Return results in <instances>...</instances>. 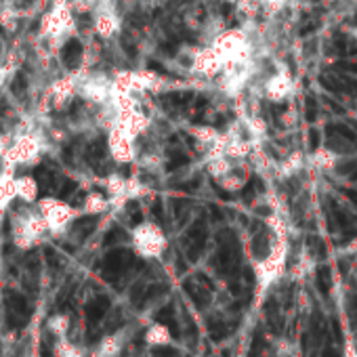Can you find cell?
<instances>
[{"instance_id":"cell-1","label":"cell","mask_w":357,"mask_h":357,"mask_svg":"<svg viewBox=\"0 0 357 357\" xmlns=\"http://www.w3.org/2000/svg\"><path fill=\"white\" fill-rule=\"evenodd\" d=\"M11 229H13V234H11L13 244L20 250H30V248L38 246L51 234L49 225L36 204H26L24 208L15 211L13 219H11Z\"/></svg>"},{"instance_id":"cell-2","label":"cell","mask_w":357,"mask_h":357,"mask_svg":"<svg viewBox=\"0 0 357 357\" xmlns=\"http://www.w3.org/2000/svg\"><path fill=\"white\" fill-rule=\"evenodd\" d=\"M43 151H45V137L36 128L26 130V132H17V135H13L3 162L7 168L17 170L20 166L36 164L43 158Z\"/></svg>"},{"instance_id":"cell-3","label":"cell","mask_w":357,"mask_h":357,"mask_svg":"<svg viewBox=\"0 0 357 357\" xmlns=\"http://www.w3.org/2000/svg\"><path fill=\"white\" fill-rule=\"evenodd\" d=\"M36 206L43 213L45 221L49 225L51 236H61L78 219V215H80V211L74 208L72 204H68V202H63L59 198H51V196L40 198L36 202Z\"/></svg>"},{"instance_id":"cell-4","label":"cell","mask_w":357,"mask_h":357,"mask_svg":"<svg viewBox=\"0 0 357 357\" xmlns=\"http://www.w3.org/2000/svg\"><path fill=\"white\" fill-rule=\"evenodd\" d=\"M284 267H286V246L282 242H278L265 259L255 263V280H257L259 294H263L267 288H271L282 278Z\"/></svg>"},{"instance_id":"cell-5","label":"cell","mask_w":357,"mask_h":357,"mask_svg":"<svg viewBox=\"0 0 357 357\" xmlns=\"http://www.w3.org/2000/svg\"><path fill=\"white\" fill-rule=\"evenodd\" d=\"M132 248L143 259H160L166 250L164 234L153 223H139L132 231Z\"/></svg>"},{"instance_id":"cell-6","label":"cell","mask_w":357,"mask_h":357,"mask_svg":"<svg viewBox=\"0 0 357 357\" xmlns=\"http://www.w3.org/2000/svg\"><path fill=\"white\" fill-rule=\"evenodd\" d=\"M78 84H80V80L74 74H68V76L53 80L49 91H47V97L51 99L53 107L63 109L68 103H72V99L78 95Z\"/></svg>"},{"instance_id":"cell-7","label":"cell","mask_w":357,"mask_h":357,"mask_svg":"<svg viewBox=\"0 0 357 357\" xmlns=\"http://www.w3.org/2000/svg\"><path fill=\"white\" fill-rule=\"evenodd\" d=\"M107 147H109V153L116 162H130L132 160V135L128 130H124L120 124H116L112 130H109V137H107Z\"/></svg>"},{"instance_id":"cell-8","label":"cell","mask_w":357,"mask_h":357,"mask_svg":"<svg viewBox=\"0 0 357 357\" xmlns=\"http://www.w3.org/2000/svg\"><path fill=\"white\" fill-rule=\"evenodd\" d=\"M130 334H128V328H122L118 332H112V334H105L99 344L95 347L93 355L91 357H120L126 342H128Z\"/></svg>"},{"instance_id":"cell-9","label":"cell","mask_w":357,"mask_h":357,"mask_svg":"<svg viewBox=\"0 0 357 357\" xmlns=\"http://www.w3.org/2000/svg\"><path fill=\"white\" fill-rule=\"evenodd\" d=\"M17 200V174L11 168L0 170V213H7Z\"/></svg>"},{"instance_id":"cell-10","label":"cell","mask_w":357,"mask_h":357,"mask_svg":"<svg viewBox=\"0 0 357 357\" xmlns=\"http://www.w3.org/2000/svg\"><path fill=\"white\" fill-rule=\"evenodd\" d=\"M17 200L24 204H36L40 200V188L32 174H17Z\"/></svg>"},{"instance_id":"cell-11","label":"cell","mask_w":357,"mask_h":357,"mask_svg":"<svg viewBox=\"0 0 357 357\" xmlns=\"http://www.w3.org/2000/svg\"><path fill=\"white\" fill-rule=\"evenodd\" d=\"M143 340L147 347H168L172 342V334L168 330V326L160 324V321H153L145 328L143 332Z\"/></svg>"},{"instance_id":"cell-12","label":"cell","mask_w":357,"mask_h":357,"mask_svg":"<svg viewBox=\"0 0 357 357\" xmlns=\"http://www.w3.org/2000/svg\"><path fill=\"white\" fill-rule=\"evenodd\" d=\"M93 26H95V32H97L101 38H112V36L118 32V28H120L118 17H116L112 11H107V9H99V11H97Z\"/></svg>"},{"instance_id":"cell-13","label":"cell","mask_w":357,"mask_h":357,"mask_svg":"<svg viewBox=\"0 0 357 357\" xmlns=\"http://www.w3.org/2000/svg\"><path fill=\"white\" fill-rule=\"evenodd\" d=\"M70 326H72V319L68 313H55L47 319V330L55 336V338H66L68 332H70Z\"/></svg>"},{"instance_id":"cell-14","label":"cell","mask_w":357,"mask_h":357,"mask_svg":"<svg viewBox=\"0 0 357 357\" xmlns=\"http://www.w3.org/2000/svg\"><path fill=\"white\" fill-rule=\"evenodd\" d=\"M196 68H198L200 72H204L206 76H211V74H217V72H219L221 59H219V55H217L215 51H202V53L196 57Z\"/></svg>"},{"instance_id":"cell-15","label":"cell","mask_w":357,"mask_h":357,"mask_svg":"<svg viewBox=\"0 0 357 357\" xmlns=\"http://www.w3.org/2000/svg\"><path fill=\"white\" fill-rule=\"evenodd\" d=\"M107 206H109V202L101 196V194H89L86 198H84V202H82V213H86V215H101L103 211H107Z\"/></svg>"},{"instance_id":"cell-16","label":"cell","mask_w":357,"mask_h":357,"mask_svg":"<svg viewBox=\"0 0 357 357\" xmlns=\"http://www.w3.org/2000/svg\"><path fill=\"white\" fill-rule=\"evenodd\" d=\"M53 351H55V357H84V353L76 344H72L68 340V336L66 338H55Z\"/></svg>"},{"instance_id":"cell-17","label":"cell","mask_w":357,"mask_h":357,"mask_svg":"<svg viewBox=\"0 0 357 357\" xmlns=\"http://www.w3.org/2000/svg\"><path fill=\"white\" fill-rule=\"evenodd\" d=\"M242 34H236V32H231V34H225V36H221V40H219V51L221 53H225V55H229V53H238V49H240V45H242Z\"/></svg>"},{"instance_id":"cell-18","label":"cell","mask_w":357,"mask_h":357,"mask_svg":"<svg viewBox=\"0 0 357 357\" xmlns=\"http://www.w3.org/2000/svg\"><path fill=\"white\" fill-rule=\"evenodd\" d=\"M288 89H290V84H288L284 78H275V80L269 84V93H271V97H275V99H282V97L288 93Z\"/></svg>"},{"instance_id":"cell-19","label":"cell","mask_w":357,"mask_h":357,"mask_svg":"<svg viewBox=\"0 0 357 357\" xmlns=\"http://www.w3.org/2000/svg\"><path fill=\"white\" fill-rule=\"evenodd\" d=\"M70 7L74 9V13H89L97 7V0H72Z\"/></svg>"},{"instance_id":"cell-20","label":"cell","mask_w":357,"mask_h":357,"mask_svg":"<svg viewBox=\"0 0 357 357\" xmlns=\"http://www.w3.org/2000/svg\"><path fill=\"white\" fill-rule=\"evenodd\" d=\"M188 164V155L185 153H172V160L168 162V168L170 170H176V168H181V166H185Z\"/></svg>"},{"instance_id":"cell-21","label":"cell","mask_w":357,"mask_h":357,"mask_svg":"<svg viewBox=\"0 0 357 357\" xmlns=\"http://www.w3.org/2000/svg\"><path fill=\"white\" fill-rule=\"evenodd\" d=\"M315 114H317L315 101H313V99H307V101H305V116H307V120L313 122V120H315Z\"/></svg>"},{"instance_id":"cell-22","label":"cell","mask_w":357,"mask_h":357,"mask_svg":"<svg viewBox=\"0 0 357 357\" xmlns=\"http://www.w3.org/2000/svg\"><path fill=\"white\" fill-rule=\"evenodd\" d=\"M225 170H227V164H225V162H215V164H213V172H215V174H223Z\"/></svg>"},{"instance_id":"cell-23","label":"cell","mask_w":357,"mask_h":357,"mask_svg":"<svg viewBox=\"0 0 357 357\" xmlns=\"http://www.w3.org/2000/svg\"><path fill=\"white\" fill-rule=\"evenodd\" d=\"M309 143H311L313 149L317 147V143H319V132H317V130H311V132H309Z\"/></svg>"},{"instance_id":"cell-24","label":"cell","mask_w":357,"mask_h":357,"mask_svg":"<svg viewBox=\"0 0 357 357\" xmlns=\"http://www.w3.org/2000/svg\"><path fill=\"white\" fill-rule=\"evenodd\" d=\"M263 3H265L267 7H271V9H278V7L282 5V0H263Z\"/></svg>"},{"instance_id":"cell-25","label":"cell","mask_w":357,"mask_h":357,"mask_svg":"<svg viewBox=\"0 0 357 357\" xmlns=\"http://www.w3.org/2000/svg\"><path fill=\"white\" fill-rule=\"evenodd\" d=\"M344 194H347V198H349V200H351V202L357 206V192H351V190H347Z\"/></svg>"},{"instance_id":"cell-26","label":"cell","mask_w":357,"mask_h":357,"mask_svg":"<svg viewBox=\"0 0 357 357\" xmlns=\"http://www.w3.org/2000/svg\"><path fill=\"white\" fill-rule=\"evenodd\" d=\"M344 357H357V347H349L347 349V355Z\"/></svg>"},{"instance_id":"cell-27","label":"cell","mask_w":357,"mask_h":357,"mask_svg":"<svg viewBox=\"0 0 357 357\" xmlns=\"http://www.w3.org/2000/svg\"><path fill=\"white\" fill-rule=\"evenodd\" d=\"M51 3H53V5H70L72 0H51Z\"/></svg>"}]
</instances>
